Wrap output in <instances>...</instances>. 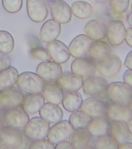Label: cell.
I'll list each match as a JSON object with an SVG mask.
<instances>
[{"label":"cell","instance_id":"obj_16","mask_svg":"<svg viewBox=\"0 0 132 149\" xmlns=\"http://www.w3.org/2000/svg\"><path fill=\"white\" fill-rule=\"evenodd\" d=\"M24 95L21 91L13 87L0 91V108H14L22 104Z\"/></svg>","mask_w":132,"mask_h":149},{"label":"cell","instance_id":"obj_17","mask_svg":"<svg viewBox=\"0 0 132 149\" xmlns=\"http://www.w3.org/2000/svg\"><path fill=\"white\" fill-rule=\"evenodd\" d=\"M83 78L72 72H62L56 81L64 91H78L82 88Z\"/></svg>","mask_w":132,"mask_h":149},{"label":"cell","instance_id":"obj_2","mask_svg":"<svg viewBox=\"0 0 132 149\" xmlns=\"http://www.w3.org/2000/svg\"><path fill=\"white\" fill-rule=\"evenodd\" d=\"M46 82L36 73L25 72L19 74L16 84L20 90L31 94L42 93Z\"/></svg>","mask_w":132,"mask_h":149},{"label":"cell","instance_id":"obj_51","mask_svg":"<svg viewBox=\"0 0 132 149\" xmlns=\"http://www.w3.org/2000/svg\"><path fill=\"white\" fill-rule=\"evenodd\" d=\"M131 8L132 10V3L131 4Z\"/></svg>","mask_w":132,"mask_h":149},{"label":"cell","instance_id":"obj_41","mask_svg":"<svg viewBox=\"0 0 132 149\" xmlns=\"http://www.w3.org/2000/svg\"><path fill=\"white\" fill-rule=\"evenodd\" d=\"M124 65L128 69H132V50L129 52L126 55Z\"/></svg>","mask_w":132,"mask_h":149},{"label":"cell","instance_id":"obj_38","mask_svg":"<svg viewBox=\"0 0 132 149\" xmlns=\"http://www.w3.org/2000/svg\"><path fill=\"white\" fill-rule=\"evenodd\" d=\"M30 149H55V145L45 138L33 141L30 146Z\"/></svg>","mask_w":132,"mask_h":149},{"label":"cell","instance_id":"obj_40","mask_svg":"<svg viewBox=\"0 0 132 149\" xmlns=\"http://www.w3.org/2000/svg\"><path fill=\"white\" fill-rule=\"evenodd\" d=\"M124 82L132 87V69H127L123 76Z\"/></svg>","mask_w":132,"mask_h":149},{"label":"cell","instance_id":"obj_8","mask_svg":"<svg viewBox=\"0 0 132 149\" xmlns=\"http://www.w3.org/2000/svg\"><path fill=\"white\" fill-rule=\"evenodd\" d=\"M52 18L60 24L69 23L72 18L71 8L63 0H47Z\"/></svg>","mask_w":132,"mask_h":149},{"label":"cell","instance_id":"obj_13","mask_svg":"<svg viewBox=\"0 0 132 149\" xmlns=\"http://www.w3.org/2000/svg\"><path fill=\"white\" fill-rule=\"evenodd\" d=\"M62 72L60 64L51 60L40 63L36 69V73L46 82L56 80Z\"/></svg>","mask_w":132,"mask_h":149},{"label":"cell","instance_id":"obj_7","mask_svg":"<svg viewBox=\"0 0 132 149\" xmlns=\"http://www.w3.org/2000/svg\"><path fill=\"white\" fill-rule=\"evenodd\" d=\"M75 130L69 121L61 120L50 128L47 136V139L56 145L69 139Z\"/></svg>","mask_w":132,"mask_h":149},{"label":"cell","instance_id":"obj_4","mask_svg":"<svg viewBox=\"0 0 132 149\" xmlns=\"http://www.w3.org/2000/svg\"><path fill=\"white\" fill-rule=\"evenodd\" d=\"M50 128V123L40 116H36L30 120L23 131L25 137L33 141L47 137Z\"/></svg>","mask_w":132,"mask_h":149},{"label":"cell","instance_id":"obj_29","mask_svg":"<svg viewBox=\"0 0 132 149\" xmlns=\"http://www.w3.org/2000/svg\"><path fill=\"white\" fill-rule=\"evenodd\" d=\"M88 53L90 57L98 62L112 54V49L106 42L94 41L91 43Z\"/></svg>","mask_w":132,"mask_h":149},{"label":"cell","instance_id":"obj_27","mask_svg":"<svg viewBox=\"0 0 132 149\" xmlns=\"http://www.w3.org/2000/svg\"><path fill=\"white\" fill-rule=\"evenodd\" d=\"M83 101L82 95L78 91H65L61 103L66 111L72 113L80 109Z\"/></svg>","mask_w":132,"mask_h":149},{"label":"cell","instance_id":"obj_5","mask_svg":"<svg viewBox=\"0 0 132 149\" xmlns=\"http://www.w3.org/2000/svg\"><path fill=\"white\" fill-rule=\"evenodd\" d=\"M71 72L86 78L94 75L97 70V62L90 56L75 58L71 65Z\"/></svg>","mask_w":132,"mask_h":149},{"label":"cell","instance_id":"obj_35","mask_svg":"<svg viewBox=\"0 0 132 149\" xmlns=\"http://www.w3.org/2000/svg\"><path fill=\"white\" fill-rule=\"evenodd\" d=\"M14 47V41L11 34L5 30H0V52L8 54Z\"/></svg>","mask_w":132,"mask_h":149},{"label":"cell","instance_id":"obj_25","mask_svg":"<svg viewBox=\"0 0 132 149\" xmlns=\"http://www.w3.org/2000/svg\"><path fill=\"white\" fill-rule=\"evenodd\" d=\"M109 133L119 144L128 141L131 134L127 122L119 121H111Z\"/></svg>","mask_w":132,"mask_h":149},{"label":"cell","instance_id":"obj_20","mask_svg":"<svg viewBox=\"0 0 132 149\" xmlns=\"http://www.w3.org/2000/svg\"><path fill=\"white\" fill-rule=\"evenodd\" d=\"M42 93L47 102L59 105L62 102L64 92L56 80H52L46 82Z\"/></svg>","mask_w":132,"mask_h":149},{"label":"cell","instance_id":"obj_23","mask_svg":"<svg viewBox=\"0 0 132 149\" xmlns=\"http://www.w3.org/2000/svg\"><path fill=\"white\" fill-rule=\"evenodd\" d=\"M84 32L94 41L102 40L106 37L107 26L101 21L92 19L89 21L84 27Z\"/></svg>","mask_w":132,"mask_h":149},{"label":"cell","instance_id":"obj_26","mask_svg":"<svg viewBox=\"0 0 132 149\" xmlns=\"http://www.w3.org/2000/svg\"><path fill=\"white\" fill-rule=\"evenodd\" d=\"M93 136L87 129L75 130L71 136L73 149H87L90 147Z\"/></svg>","mask_w":132,"mask_h":149},{"label":"cell","instance_id":"obj_10","mask_svg":"<svg viewBox=\"0 0 132 149\" xmlns=\"http://www.w3.org/2000/svg\"><path fill=\"white\" fill-rule=\"evenodd\" d=\"M0 139L2 146L8 148H17L23 143L21 131L8 125L2 126L0 130Z\"/></svg>","mask_w":132,"mask_h":149},{"label":"cell","instance_id":"obj_19","mask_svg":"<svg viewBox=\"0 0 132 149\" xmlns=\"http://www.w3.org/2000/svg\"><path fill=\"white\" fill-rule=\"evenodd\" d=\"M106 116L111 121L127 122L132 116L129 107L112 102L107 107Z\"/></svg>","mask_w":132,"mask_h":149},{"label":"cell","instance_id":"obj_45","mask_svg":"<svg viewBox=\"0 0 132 149\" xmlns=\"http://www.w3.org/2000/svg\"><path fill=\"white\" fill-rule=\"evenodd\" d=\"M127 20L129 24L132 27V11L127 15Z\"/></svg>","mask_w":132,"mask_h":149},{"label":"cell","instance_id":"obj_46","mask_svg":"<svg viewBox=\"0 0 132 149\" xmlns=\"http://www.w3.org/2000/svg\"><path fill=\"white\" fill-rule=\"evenodd\" d=\"M127 125H128L129 129L130 132L132 134V116L130 119L127 122Z\"/></svg>","mask_w":132,"mask_h":149},{"label":"cell","instance_id":"obj_36","mask_svg":"<svg viewBox=\"0 0 132 149\" xmlns=\"http://www.w3.org/2000/svg\"><path fill=\"white\" fill-rule=\"evenodd\" d=\"M111 10L118 15H121L127 11L129 6V0H110Z\"/></svg>","mask_w":132,"mask_h":149},{"label":"cell","instance_id":"obj_33","mask_svg":"<svg viewBox=\"0 0 132 149\" xmlns=\"http://www.w3.org/2000/svg\"><path fill=\"white\" fill-rule=\"evenodd\" d=\"M29 40L30 47V53L34 58L43 61L51 60L50 56L47 49L39 45V43L33 40Z\"/></svg>","mask_w":132,"mask_h":149},{"label":"cell","instance_id":"obj_9","mask_svg":"<svg viewBox=\"0 0 132 149\" xmlns=\"http://www.w3.org/2000/svg\"><path fill=\"white\" fill-rule=\"evenodd\" d=\"M108 84L105 78L94 75L83 80L82 88L85 94L95 97L105 93Z\"/></svg>","mask_w":132,"mask_h":149},{"label":"cell","instance_id":"obj_34","mask_svg":"<svg viewBox=\"0 0 132 149\" xmlns=\"http://www.w3.org/2000/svg\"><path fill=\"white\" fill-rule=\"evenodd\" d=\"M119 144L111 134H107L97 137L94 143V148L98 149H117Z\"/></svg>","mask_w":132,"mask_h":149},{"label":"cell","instance_id":"obj_42","mask_svg":"<svg viewBox=\"0 0 132 149\" xmlns=\"http://www.w3.org/2000/svg\"><path fill=\"white\" fill-rule=\"evenodd\" d=\"M55 149H73L71 142L66 140L62 141L56 144Z\"/></svg>","mask_w":132,"mask_h":149},{"label":"cell","instance_id":"obj_30","mask_svg":"<svg viewBox=\"0 0 132 149\" xmlns=\"http://www.w3.org/2000/svg\"><path fill=\"white\" fill-rule=\"evenodd\" d=\"M19 73L13 66L0 71V91L13 87L17 83Z\"/></svg>","mask_w":132,"mask_h":149},{"label":"cell","instance_id":"obj_28","mask_svg":"<svg viewBox=\"0 0 132 149\" xmlns=\"http://www.w3.org/2000/svg\"><path fill=\"white\" fill-rule=\"evenodd\" d=\"M110 123L105 116L92 118L87 129L91 136L97 137L109 134Z\"/></svg>","mask_w":132,"mask_h":149},{"label":"cell","instance_id":"obj_22","mask_svg":"<svg viewBox=\"0 0 132 149\" xmlns=\"http://www.w3.org/2000/svg\"><path fill=\"white\" fill-rule=\"evenodd\" d=\"M45 99L41 93L28 94L24 95L22 106L28 115L39 112L45 104Z\"/></svg>","mask_w":132,"mask_h":149},{"label":"cell","instance_id":"obj_48","mask_svg":"<svg viewBox=\"0 0 132 149\" xmlns=\"http://www.w3.org/2000/svg\"><path fill=\"white\" fill-rule=\"evenodd\" d=\"M2 120H1V118H0V130H1V128H2Z\"/></svg>","mask_w":132,"mask_h":149},{"label":"cell","instance_id":"obj_15","mask_svg":"<svg viewBox=\"0 0 132 149\" xmlns=\"http://www.w3.org/2000/svg\"><path fill=\"white\" fill-rule=\"evenodd\" d=\"M47 49L53 61L60 65L67 62L70 58L68 47L58 40L47 43Z\"/></svg>","mask_w":132,"mask_h":149},{"label":"cell","instance_id":"obj_12","mask_svg":"<svg viewBox=\"0 0 132 149\" xmlns=\"http://www.w3.org/2000/svg\"><path fill=\"white\" fill-rule=\"evenodd\" d=\"M26 9L29 18L35 23L43 22L48 15L47 5L45 0H27Z\"/></svg>","mask_w":132,"mask_h":149},{"label":"cell","instance_id":"obj_39","mask_svg":"<svg viewBox=\"0 0 132 149\" xmlns=\"http://www.w3.org/2000/svg\"><path fill=\"white\" fill-rule=\"evenodd\" d=\"M11 60L8 54L0 52V71L10 67Z\"/></svg>","mask_w":132,"mask_h":149},{"label":"cell","instance_id":"obj_21","mask_svg":"<svg viewBox=\"0 0 132 149\" xmlns=\"http://www.w3.org/2000/svg\"><path fill=\"white\" fill-rule=\"evenodd\" d=\"M61 31V24L53 19L47 20L42 26L39 36L43 42L46 43L56 40Z\"/></svg>","mask_w":132,"mask_h":149},{"label":"cell","instance_id":"obj_49","mask_svg":"<svg viewBox=\"0 0 132 149\" xmlns=\"http://www.w3.org/2000/svg\"><path fill=\"white\" fill-rule=\"evenodd\" d=\"M2 142H1V139H0V148H2Z\"/></svg>","mask_w":132,"mask_h":149},{"label":"cell","instance_id":"obj_1","mask_svg":"<svg viewBox=\"0 0 132 149\" xmlns=\"http://www.w3.org/2000/svg\"><path fill=\"white\" fill-rule=\"evenodd\" d=\"M105 94L111 102L129 107L132 103V87L124 82L115 81L108 84Z\"/></svg>","mask_w":132,"mask_h":149},{"label":"cell","instance_id":"obj_6","mask_svg":"<svg viewBox=\"0 0 132 149\" xmlns=\"http://www.w3.org/2000/svg\"><path fill=\"white\" fill-rule=\"evenodd\" d=\"M97 71L101 76L110 78L115 76L120 72L122 61L117 55L111 54L104 59L97 62Z\"/></svg>","mask_w":132,"mask_h":149},{"label":"cell","instance_id":"obj_50","mask_svg":"<svg viewBox=\"0 0 132 149\" xmlns=\"http://www.w3.org/2000/svg\"><path fill=\"white\" fill-rule=\"evenodd\" d=\"M129 108H131V110L132 111V103L129 106Z\"/></svg>","mask_w":132,"mask_h":149},{"label":"cell","instance_id":"obj_32","mask_svg":"<svg viewBox=\"0 0 132 149\" xmlns=\"http://www.w3.org/2000/svg\"><path fill=\"white\" fill-rule=\"evenodd\" d=\"M71 8L72 13L80 19H86L90 17L93 10L92 6L90 3L82 1L74 2Z\"/></svg>","mask_w":132,"mask_h":149},{"label":"cell","instance_id":"obj_18","mask_svg":"<svg viewBox=\"0 0 132 149\" xmlns=\"http://www.w3.org/2000/svg\"><path fill=\"white\" fill-rule=\"evenodd\" d=\"M91 43V40L86 35L76 36L68 45L71 56L75 58L85 56L89 52Z\"/></svg>","mask_w":132,"mask_h":149},{"label":"cell","instance_id":"obj_43","mask_svg":"<svg viewBox=\"0 0 132 149\" xmlns=\"http://www.w3.org/2000/svg\"><path fill=\"white\" fill-rule=\"evenodd\" d=\"M125 41L129 46L132 48V27L126 29Z\"/></svg>","mask_w":132,"mask_h":149},{"label":"cell","instance_id":"obj_24","mask_svg":"<svg viewBox=\"0 0 132 149\" xmlns=\"http://www.w3.org/2000/svg\"><path fill=\"white\" fill-rule=\"evenodd\" d=\"M40 117L50 123H55L63 117L62 109L57 104L50 102L45 103L39 111Z\"/></svg>","mask_w":132,"mask_h":149},{"label":"cell","instance_id":"obj_31","mask_svg":"<svg viewBox=\"0 0 132 149\" xmlns=\"http://www.w3.org/2000/svg\"><path fill=\"white\" fill-rule=\"evenodd\" d=\"M92 118L84 111L77 110L73 112L69 117V122L75 130L87 129Z\"/></svg>","mask_w":132,"mask_h":149},{"label":"cell","instance_id":"obj_3","mask_svg":"<svg viewBox=\"0 0 132 149\" xmlns=\"http://www.w3.org/2000/svg\"><path fill=\"white\" fill-rule=\"evenodd\" d=\"M2 118L6 125L22 131L30 120L29 115L22 105L14 108L3 109Z\"/></svg>","mask_w":132,"mask_h":149},{"label":"cell","instance_id":"obj_37","mask_svg":"<svg viewBox=\"0 0 132 149\" xmlns=\"http://www.w3.org/2000/svg\"><path fill=\"white\" fill-rule=\"evenodd\" d=\"M3 9L7 12L16 13L20 10L23 4V0H2Z\"/></svg>","mask_w":132,"mask_h":149},{"label":"cell","instance_id":"obj_14","mask_svg":"<svg viewBox=\"0 0 132 149\" xmlns=\"http://www.w3.org/2000/svg\"><path fill=\"white\" fill-rule=\"evenodd\" d=\"M107 105L103 100L94 97L83 101L80 109L91 118H95L106 116Z\"/></svg>","mask_w":132,"mask_h":149},{"label":"cell","instance_id":"obj_44","mask_svg":"<svg viewBox=\"0 0 132 149\" xmlns=\"http://www.w3.org/2000/svg\"><path fill=\"white\" fill-rule=\"evenodd\" d=\"M118 149H132V143L128 141L124 142L119 144Z\"/></svg>","mask_w":132,"mask_h":149},{"label":"cell","instance_id":"obj_47","mask_svg":"<svg viewBox=\"0 0 132 149\" xmlns=\"http://www.w3.org/2000/svg\"><path fill=\"white\" fill-rule=\"evenodd\" d=\"M96 2L98 3H105L108 1H109L110 0H94Z\"/></svg>","mask_w":132,"mask_h":149},{"label":"cell","instance_id":"obj_11","mask_svg":"<svg viewBox=\"0 0 132 149\" xmlns=\"http://www.w3.org/2000/svg\"><path fill=\"white\" fill-rule=\"evenodd\" d=\"M126 33V27L122 22L113 20L107 26L106 37L112 46H119L124 41Z\"/></svg>","mask_w":132,"mask_h":149}]
</instances>
